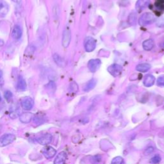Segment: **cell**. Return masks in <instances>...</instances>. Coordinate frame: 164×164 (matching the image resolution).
Masks as SVG:
<instances>
[{"mask_svg":"<svg viewBox=\"0 0 164 164\" xmlns=\"http://www.w3.org/2000/svg\"><path fill=\"white\" fill-rule=\"evenodd\" d=\"M17 116H18V114H17V113H16V112H12L10 114V117L12 119H16V118L17 117Z\"/></svg>","mask_w":164,"mask_h":164,"instance_id":"f546056e","label":"cell"},{"mask_svg":"<svg viewBox=\"0 0 164 164\" xmlns=\"http://www.w3.org/2000/svg\"><path fill=\"white\" fill-rule=\"evenodd\" d=\"M48 89L49 90L51 89H52V90H55L56 89V86H55V84H54V83L53 82H49L48 84Z\"/></svg>","mask_w":164,"mask_h":164,"instance_id":"4316f807","label":"cell"},{"mask_svg":"<svg viewBox=\"0 0 164 164\" xmlns=\"http://www.w3.org/2000/svg\"><path fill=\"white\" fill-rule=\"evenodd\" d=\"M1 97L0 96V101H1Z\"/></svg>","mask_w":164,"mask_h":164,"instance_id":"d590c367","label":"cell"},{"mask_svg":"<svg viewBox=\"0 0 164 164\" xmlns=\"http://www.w3.org/2000/svg\"><path fill=\"white\" fill-rule=\"evenodd\" d=\"M42 153L46 158L50 159L54 157V155L57 153V151L53 147L48 146L43 149Z\"/></svg>","mask_w":164,"mask_h":164,"instance_id":"9c48e42d","label":"cell"},{"mask_svg":"<svg viewBox=\"0 0 164 164\" xmlns=\"http://www.w3.org/2000/svg\"><path fill=\"white\" fill-rule=\"evenodd\" d=\"M156 20L155 16L153 14L149 12L143 14L139 18V23L142 26H146V25L153 23Z\"/></svg>","mask_w":164,"mask_h":164,"instance_id":"6da1fadb","label":"cell"},{"mask_svg":"<svg viewBox=\"0 0 164 164\" xmlns=\"http://www.w3.org/2000/svg\"><path fill=\"white\" fill-rule=\"evenodd\" d=\"M34 115L32 114V113L30 112H27V113H23V114H22L20 117H19V119H20V121L22 123H24V124H28V123H30L32 120L34 118Z\"/></svg>","mask_w":164,"mask_h":164,"instance_id":"8fae6325","label":"cell"},{"mask_svg":"<svg viewBox=\"0 0 164 164\" xmlns=\"http://www.w3.org/2000/svg\"><path fill=\"white\" fill-rule=\"evenodd\" d=\"M153 151H154V148L152 146H149L146 149V151H145V154L150 155Z\"/></svg>","mask_w":164,"mask_h":164,"instance_id":"83f0119b","label":"cell"},{"mask_svg":"<svg viewBox=\"0 0 164 164\" xmlns=\"http://www.w3.org/2000/svg\"><path fill=\"white\" fill-rule=\"evenodd\" d=\"M128 20H129V23L130 24H134L135 23V21H136V16L135 14H130L129 18H128Z\"/></svg>","mask_w":164,"mask_h":164,"instance_id":"d4e9b609","label":"cell"},{"mask_svg":"<svg viewBox=\"0 0 164 164\" xmlns=\"http://www.w3.org/2000/svg\"><path fill=\"white\" fill-rule=\"evenodd\" d=\"M97 83V81L96 79H90V81H89L86 83L85 86L83 88V90L85 91V92H89V91L92 90L94 87H96Z\"/></svg>","mask_w":164,"mask_h":164,"instance_id":"2e32d148","label":"cell"},{"mask_svg":"<svg viewBox=\"0 0 164 164\" xmlns=\"http://www.w3.org/2000/svg\"><path fill=\"white\" fill-rule=\"evenodd\" d=\"M111 164H125L124 160L121 156H116L112 160Z\"/></svg>","mask_w":164,"mask_h":164,"instance_id":"7402d4cb","label":"cell"},{"mask_svg":"<svg viewBox=\"0 0 164 164\" xmlns=\"http://www.w3.org/2000/svg\"><path fill=\"white\" fill-rule=\"evenodd\" d=\"M34 101L30 97H24L21 101V107L25 110H30L34 107Z\"/></svg>","mask_w":164,"mask_h":164,"instance_id":"8992f818","label":"cell"},{"mask_svg":"<svg viewBox=\"0 0 164 164\" xmlns=\"http://www.w3.org/2000/svg\"><path fill=\"white\" fill-rule=\"evenodd\" d=\"M122 67L119 64H112L108 68V71L109 73L114 77L118 76L122 72Z\"/></svg>","mask_w":164,"mask_h":164,"instance_id":"3957f363","label":"cell"},{"mask_svg":"<svg viewBox=\"0 0 164 164\" xmlns=\"http://www.w3.org/2000/svg\"><path fill=\"white\" fill-rule=\"evenodd\" d=\"M101 65V61L100 59H92L88 63V68L92 72H96Z\"/></svg>","mask_w":164,"mask_h":164,"instance_id":"ba28073f","label":"cell"},{"mask_svg":"<svg viewBox=\"0 0 164 164\" xmlns=\"http://www.w3.org/2000/svg\"><path fill=\"white\" fill-rule=\"evenodd\" d=\"M3 3L1 1H0V10H1L3 8Z\"/></svg>","mask_w":164,"mask_h":164,"instance_id":"d6a6232c","label":"cell"},{"mask_svg":"<svg viewBox=\"0 0 164 164\" xmlns=\"http://www.w3.org/2000/svg\"><path fill=\"white\" fill-rule=\"evenodd\" d=\"M1 126H0V132H1Z\"/></svg>","mask_w":164,"mask_h":164,"instance_id":"e575fe53","label":"cell"},{"mask_svg":"<svg viewBox=\"0 0 164 164\" xmlns=\"http://www.w3.org/2000/svg\"><path fill=\"white\" fill-rule=\"evenodd\" d=\"M4 44H5V42H4V41L0 39V47L3 46H4Z\"/></svg>","mask_w":164,"mask_h":164,"instance_id":"4dcf8cb0","label":"cell"},{"mask_svg":"<svg viewBox=\"0 0 164 164\" xmlns=\"http://www.w3.org/2000/svg\"><path fill=\"white\" fill-rule=\"evenodd\" d=\"M53 60L54 61V62L59 67H64L65 65L64 60L62 58L59 54L57 53H54L53 56Z\"/></svg>","mask_w":164,"mask_h":164,"instance_id":"ac0fdd59","label":"cell"},{"mask_svg":"<svg viewBox=\"0 0 164 164\" xmlns=\"http://www.w3.org/2000/svg\"><path fill=\"white\" fill-rule=\"evenodd\" d=\"M2 76H3V72L0 70V78L2 77Z\"/></svg>","mask_w":164,"mask_h":164,"instance_id":"836d02e7","label":"cell"},{"mask_svg":"<svg viewBox=\"0 0 164 164\" xmlns=\"http://www.w3.org/2000/svg\"><path fill=\"white\" fill-rule=\"evenodd\" d=\"M156 83H157V85L158 86H160V87L164 86V75L160 76V77L157 79Z\"/></svg>","mask_w":164,"mask_h":164,"instance_id":"484cf974","label":"cell"},{"mask_svg":"<svg viewBox=\"0 0 164 164\" xmlns=\"http://www.w3.org/2000/svg\"><path fill=\"white\" fill-rule=\"evenodd\" d=\"M155 82V76L151 74H148L144 78L143 83H144V85L145 87H151L152 85H153Z\"/></svg>","mask_w":164,"mask_h":164,"instance_id":"4fadbf2b","label":"cell"},{"mask_svg":"<svg viewBox=\"0 0 164 164\" xmlns=\"http://www.w3.org/2000/svg\"><path fill=\"white\" fill-rule=\"evenodd\" d=\"M17 89L18 90L20 91H24L26 89V83L24 79L20 76L18 79V81L17 83Z\"/></svg>","mask_w":164,"mask_h":164,"instance_id":"9a60e30c","label":"cell"},{"mask_svg":"<svg viewBox=\"0 0 164 164\" xmlns=\"http://www.w3.org/2000/svg\"><path fill=\"white\" fill-rule=\"evenodd\" d=\"M94 160L95 162H100L101 161V155H96L94 156Z\"/></svg>","mask_w":164,"mask_h":164,"instance_id":"f1b7e54d","label":"cell"},{"mask_svg":"<svg viewBox=\"0 0 164 164\" xmlns=\"http://www.w3.org/2000/svg\"><path fill=\"white\" fill-rule=\"evenodd\" d=\"M71 30L69 28H66L64 30L63 33V37H62V46L64 48H66L69 46V44L71 42Z\"/></svg>","mask_w":164,"mask_h":164,"instance_id":"277c9868","label":"cell"},{"mask_svg":"<svg viewBox=\"0 0 164 164\" xmlns=\"http://www.w3.org/2000/svg\"><path fill=\"white\" fill-rule=\"evenodd\" d=\"M155 7L157 12H162L164 11V0H156Z\"/></svg>","mask_w":164,"mask_h":164,"instance_id":"ffe728a7","label":"cell"},{"mask_svg":"<svg viewBox=\"0 0 164 164\" xmlns=\"http://www.w3.org/2000/svg\"><path fill=\"white\" fill-rule=\"evenodd\" d=\"M35 51V48L34 45H30L28 46V48H26V51H25V54L26 55H32L34 53Z\"/></svg>","mask_w":164,"mask_h":164,"instance_id":"44dd1931","label":"cell"},{"mask_svg":"<svg viewBox=\"0 0 164 164\" xmlns=\"http://www.w3.org/2000/svg\"><path fill=\"white\" fill-rule=\"evenodd\" d=\"M67 153L64 151L60 152L58 154L55 160H54V164H64L65 160L67 159Z\"/></svg>","mask_w":164,"mask_h":164,"instance_id":"7c38bea8","label":"cell"},{"mask_svg":"<svg viewBox=\"0 0 164 164\" xmlns=\"http://www.w3.org/2000/svg\"><path fill=\"white\" fill-rule=\"evenodd\" d=\"M16 137L15 135L12 133L5 134L0 137V147H4L12 143L16 140Z\"/></svg>","mask_w":164,"mask_h":164,"instance_id":"7a4b0ae2","label":"cell"},{"mask_svg":"<svg viewBox=\"0 0 164 164\" xmlns=\"http://www.w3.org/2000/svg\"><path fill=\"white\" fill-rule=\"evenodd\" d=\"M96 41L92 37H89L85 41V49L87 52H92L96 48Z\"/></svg>","mask_w":164,"mask_h":164,"instance_id":"5b68a950","label":"cell"},{"mask_svg":"<svg viewBox=\"0 0 164 164\" xmlns=\"http://www.w3.org/2000/svg\"><path fill=\"white\" fill-rule=\"evenodd\" d=\"M53 139V136L50 133H46L41 137L37 138V143L42 145H46L52 143Z\"/></svg>","mask_w":164,"mask_h":164,"instance_id":"52a82bcc","label":"cell"},{"mask_svg":"<svg viewBox=\"0 0 164 164\" xmlns=\"http://www.w3.org/2000/svg\"><path fill=\"white\" fill-rule=\"evenodd\" d=\"M12 96H13V94L12 92L10 90H6L4 93V97L7 101H10L11 100H12Z\"/></svg>","mask_w":164,"mask_h":164,"instance_id":"cb8c5ba5","label":"cell"},{"mask_svg":"<svg viewBox=\"0 0 164 164\" xmlns=\"http://www.w3.org/2000/svg\"><path fill=\"white\" fill-rule=\"evenodd\" d=\"M154 46H155V43L154 41H153L152 39H148L146 41H145L143 42V48L146 50V51H149V50H151L153 48H154Z\"/></svg>","mask_w":164,"mask_h":164,"instance_id":"d6986e66","label":"cell"},{"mask_svg":"<svg viewBox=\"0 0 164 164\" xmlns=\"http://www.w3.org/2000/svg\"><path fill=\"white\" fill-rule=\"evenodd\" d=\"M12 1L16 3V4H20L22 1V0H12Z\"/></svg>","mask_w":164,"mask_h":164,"instance_id":"1f68e13d","label":"cell"},{"mask_svg":"<svg viewBox=\"0 0 164 164\" xmlns=\"http://www.w3.org/2000/svg\"><path fill=\"white\" fill-rule=\"evenodd\" d=\"M161 160H162L161 156H160L159 155H155L153 157L151 158L150 162L152 164H158L160 162V161H161Z\"/></svg>","mask_w":164,"mask_h":164,"instance_id":"603a6c76","label":"cell"},{"mask_svg":"<svg viewBox=\"0 0 164 164\" xmlns=\"http://www.w3.org/2000/svg\"><path fill=\"white\" fill-rule=\"evenodd\" d=\"M22 33L23 32H22V30L20 26L17 24L16 25L12 30V35L13 38L16 40H19L22 37Z\"/></svg>","mask_w":164,"mask_h":164,"instance_id":"5bb4252c","label":"cell"},{"mask_svg":"<svg viewBox=\"0 0 164 164\" xmlns=\"http://www.w3.org/2000/svg\"><path fill=\"white\" fill-rule=\"evenodd\" d=\"M150 0H138L136 3L135 8L138 12H141L149 6Z\"/></svg>","mask_w":164,"mask_h":164,"instance_id":"30bf717a","label":"cell"},{"mask_svg":"<svg viewBox=\"0 0 164 164\" xmlns=\"http://www.w3.org/2000/svg\"><path fill=\"white\" fill-rule=\"evenodd\" d=\"M151 68V65L149 64H138L136 67V70L137 71L142 72H145L148 71Z\"/></svg>","mask_w":164,"mask_h":164,"instance_id":"e0dca14e","label":"cell"}]
</instances>
